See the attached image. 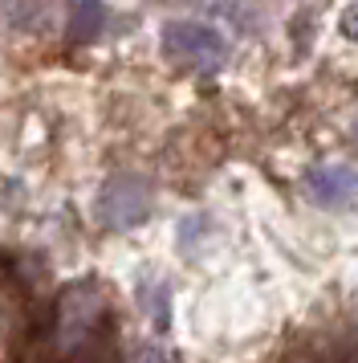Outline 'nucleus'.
Masks as SVG:
<instances>
[{
    "label": "nucleus",
    "instance_id": "obj_6",
    "mask_svg": "<svg viewBox=\"0 0 358 363\" xmlns=\"http://www.w3.org/2000/svg\"><path fill=\"white\" fill-rule=\"evenodd\" d=\"M285 363H322V359H318V347H313V339L293 347L289 355H285Z\"/></svg>",
    "mask_w": 358,
    "mask_h": 363
},
{
    "label": "nucleus",
    "instance_id": "obj_5",
    "mask_svg": "<svg viewBox=\"0 0 358 363\" xmlns=\"http://www.w3.org/2000/svg\"><path fill=\"white\" fill-rule=\"evenodd\" d=\"M65 9H69V41L74 45H86L102 33V21H106L102 0H65Z\"/></svg>",
    "mask_w": 358,
    "mask_h": 363
},
{
    "label": "nucleus",
    "instance_id": "obj_7",
    "mask_svg": "<svg viewBox=\"0 0 358 363\" xmlns=\"http://www.w3.org/2000/svg\"><path fill=\"white\" fill-rule=\"evenodd\" d=\"M130 363H171V359L163 355L159 347H151V343H146V347H139V351L130 355Z\"/></svg>",
    "mask_w": 358,
    "mask_h": 363
},
{
    "label": "nucleus",
    "instance_id": "obj_2",
    "mask_svg": "<svg viewBox=\"0 0 358 363\" xmlns=\"http://www.w3.org/2000/svg\"><path fill=\"white\" fill-rule=\"evenodd\" d=\"M151 213V188L143 176H110L98 192V220L106 229H134Z\"/></svg>",
    "mask_w": 358,
    "mask_h": 363
},
{
    "label": "nucleus",
    "instance_id": "obj_1",
    "mask_svg": "<svg viewBox=\"0 0 358 363\" xmlns=\"http://www.w3.org/2000/svg\"><path fill=\"white\" fill-rule=\"evenodd\" d=\"M163 53L195 78H212L228 62L224 37L212 25H200V21H167L163 25Z\"/></svg>",
    "mask_w": 358,
    "mask_h": 363
},
{
    "label": "nucleus",
    "instance_id": "obj_4",
    "mask_svg": "<svg viewBox=\"0 0 358 363\" xmlns=\"http://www.w3.org/2000/svg\"><path fill=\"white\" fill-rule=\"evenodd\" d=\"M318 359L322 363H358V323H334L318 339Z\"/></svg>",
    "mask_w": 358,
    "mask_h": 363
},
{
    "label": "nucleus",
    "instance_id": "obj_3",
    "mask_svg": "<svg viewBox=\"0 0 358 363\" xmlns=\"http://www.w3.org/2000/svg\"><path fill=\"white\" fill-rule=\"evenodd\" d=\"M306 192L313 204L322 208H338L346 200L358 196V167L350 164H330V167H313L306 176Z\"/></svg>",
    "mask_w": 358,
    "mask_h": 363
}]
</instances>
